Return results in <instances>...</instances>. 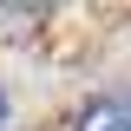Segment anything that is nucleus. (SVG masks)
I'll list each match as a JSON object with an SVG mask.
<instances>
[{"instance_id": "obj_1", "label": "nucleus", "mask_w": 131, "mask_h": 131, "mask_svg": "<svg viewBox=\"0 0 131 131\" xmlns=\"http://www.w3.org/2000/svg\"><path fill=\"white\" fill-rule=\"evenodd\" d=\"M79 131H131V98H98L79 118Z\"/></svg>"}, {"instance_id": "obj_2", "label": "nucleus", "mask_w": 131, "mask_h": 131, "mask_svg": "<svg viewBox=\"0 0 131 131\" xmlns=\"http://www.w3.org/2000/svg\"><path fill=\"white\" fill-rule=\"evenodd\" d=\"M0 125H7V105H0Z\"/></svg>"}]
</instances>
